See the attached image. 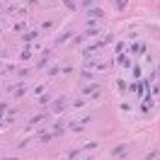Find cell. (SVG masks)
Segmentation results:
<instances>
[{
  "instance_id": "4",
  "label": "cell",
  "mask_w": 160,
  "mask_h": 160,
  "mask_svg": "<svg viewBox=\"0 0 160 160\" xmlns=\"http://www.w3.org/2000/svg\"><path fill=\"white\" fill-rule=\"evenodd\" d=\"M46 117H49V112H41V114H37V117H32L29 124H41V121H46Z\"/></svg>"
},
{
  "instance_id": "11",
  "label": "cell",
  "mask_w": 160,
  "mask_h": 160,
  "mask_svg": "<svg viewBox=\"0 0 160 160\" xmlns=\"http://www.w3.org/2000/svg\"><path fill=\"white\" fill-rule=\"evenodd\" d=\"M119 63H121V66H131V61L126 58V56H121V58H119Z\"/></svg>"
},
{
  "instance_id": "7",
  "label": "cell",
  "mask_w": 160,
  "mask_h": 160,
  "mask_svg": "<svg viewBox=\"0 0 160 160\" xmlns=\"http://www.w3.org/2000/svg\"><path fill=\"white\" fill-rule=\"evenodd\" d=\"M92 2H95V0H82V2H80V8H85V10H90V8H92Z\"/></svg>"
},
{
  "instance_id": "5",
  "label": "cell",
  "mask_w": 160,
  "mask_h": 160,
  "mask_svg": "<svg viewBox=\"0 0 160 160\" xmlns=\"http://www.w3.org/2000/svg\"><path fill=\"white\" fill-rule=\"evenodd\" d=\"M97 88H100V82H92V85H88V88L82 90V95H92V92L97 90Z\"/></svg>"
},
{
  "instance_id": "3",
  "label": "cell",
  "mask_w": 160,
  "mask_h": 160,
  "mask_svg": "<svg viewBox=\"0 0 160 160\" xmlns=\"http://www.w3.org/2000/svg\"><path fill=\"white\" fill-rule=\"evenodd\" d=\"M66 104H68V102H66V97H58V100L53 102V112H61V109H66Z\"/></svg>"
},
{
  "instance_id": "9",
  "label": "cell",
  "mask_w": 160,
  "mask_h": 160,
  "mask_svg": "<svg viewBox=\"0 0 160 160\" xmlns=\"http://www.w3.org/2000/svg\"><path fill=\"white\" fill-rule=\"evenodd\" d=\"M63 2H66V8H68V10H75V2H73V0H63Z\"/></svg>"
},
{
  "instance_id": "10",
  "label": "cell",
  "mask_w": 160,
  "mask_h": 160,
  "mask_svg": "<svg viewBox=\"0 0 160 160\" xmlns=\"http://www.w3.org/2000/svg\"><path fill=\"white\" fill-rule=\"evenodd\" d=\"M34 37H37V32H29V34H24V41H32Z\"/></svg>"
},
{
  "instance_id": "2",
  "label": "cell",
  "mask_w": 160,
  "mask_h": 160,
  "mask_svg": "<svg viewBox=\"0 0 160 160\" xmlns=\"http://www.w3.org/2000/svg\"><path fill=\"white\" fill-rule=\"evenodd\" d=\"M97 17H104V12H102V8H90V10H88V20H97Z\"/></svg>"
},
{
  "instance_id": "6",
  "label": "cell",
  "mask_w": 160,
  "mask_h": 160,
  "mask_svg": "<svg viewBox=\"0 0 160 160\" xmlns=\"http://www.w3.org/2000/svg\"><path fill=\"white\" fill-rule=\"evenodd\" d=\"M114 8L117 10H126V0H114Z\"/></svg>"
},
{
  "instance_id": "12",
  "label": "cell",
  "mask_w": 160,
  "mask_h": 160,
  "mask_svg": "<svg viewBox=\"0 0 160 160\" xmlns=\"http://www.w3.org/2000/svg\"><path fill=\"white\" fill-rule=\"evenodd\" d=\"M39 138H41V141H44V143H49V141H51V138H53V136H51V133H44V136H39Z\"/></svg>"
},
{
  "instance_id": "8",
  "label": "cell",
  "mask_w": 160,
  "mask_h": 160,
  "mask_svg": "<svg viewBox=\"0 0 160 160\" xmlns=\"http://www.w3.org/2000/svg\"><path fill=\"white\" fill-rule=\"evenodd\" d=\"M68 37H73V32H63V34H61V37H58V44H61V41H66V39H68Z\"/></svg>"
},
{
  "instance_id": "1",
  "label": "cell",
  "mask_w": 160,
  "mask_h": 160,
  "mask_svg": "<svg viewBox=\"0 0 160 160\" xmlns=\"http://www.w3.org/2000/svg\"><path fill=\"white\" fill-rule=\"evenodd\" d=\"M126 153H129V146H114V148H112V155H114V158H124Z\"/></svg>"
}]
</instances>
